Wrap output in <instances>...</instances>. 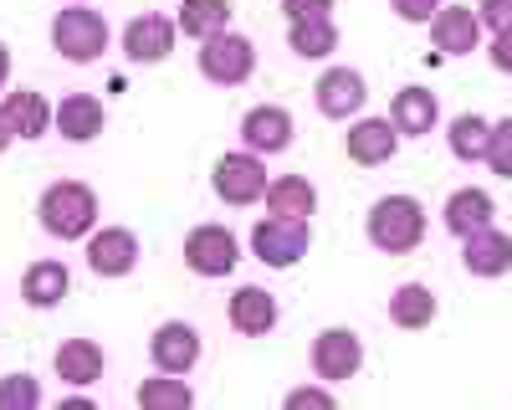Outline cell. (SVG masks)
Returning <instances> with one entry per match:
<instances>
[{
    "label": "cell",
    "mask_w": 512,
    "mask_h": 410,
    "mask_svg": "<svg viewBox=\"0 0 512 410\" xmlns=\"http://www.w3.org/2000/svg\"><path fill=\"white\" fill-rule=\"evenodd\" d=\"M6 82H11V47L0 41V88H6Z\"/></svg>",
    "instance_id": "38"
},
{
    "label": "cell",
    "mask_w": 512,
    "mask_h": 410,
    "mask_svg": "<svg viewBox=\"0 0 512 410\" xmlns=\"http://www.w3.org/2000/svg\"><path fill=\"white\" fill-rule=\"evenodd\" d=\"M287 405H333V390H323V385H303V390H292V395H287Z\"/></svg>",
    "instance_id": "36"
},
{
    "label": "cell",
    "mask_w": 512,
    "mask_h": 410,
    "mask_svg": "<svg viewBox=\"0 0 512 410\" xmlns=\"http://www.w3.org/2000/svg\"><path fill=\"white\" fill-rule=\"evenodd\" d=\"M487 139H492V123L482 113H456L451 129H446V144L461 164H482L487 159Z\"/></svg>",
    "instance_id": "28"
},
{
    "label": "cell",
    "mask_w": 512,
    "mask_h": 410,
    "mask_svg": "<svg viewBox=\"0 0 512 410\" xmlns=\"http://www.w3.org/2000/svg\"><path fill=\"white\" fill-rule=\"evenodd\" d=\"M52 369L62 375L67 390L93 385V380H103V344H98V339H67V344L57 349Z\"/></svg>",
    "instance_id": "22"
},
{
    "label": "cell",
    "mask_w": 512,
    "mask_h": 410,
    "mask_svg": "<svg viewBox=\"0 0 512 410\" xmlns=\"http://www.w3.org/2000/svg\"><path fill=\"white\" fill-rule=\"evenodd\" d=\"M487 170L497 180H512V118L492 123V139H487Z\"/></svg>",
    "instance_id": "30"
},
{
    "label": "cell",
    "mask_w": 512,
    "mask_h": 410,
    "mask_svg": "<svg viewBox=\"0 0 512 410\" xmlns=\"http://www.w3.org/2000/svg\"><path fill=\"white\" fill-rule=\"evenodd\" d=\"M482 26L497 36V31H512V0H482Z\"/></svg>",
    "instance_id": "33"
},
{
    "label": "cell",
    "mask_w": 512,
    "mask_h": 410,
    "mask_svg": "<svg viewBox=\"0 0 512 410\" xmlns=\"http://www.w3.org/2000/svg\"><path fill=\"white\" fill-rule=\"evenodd\" d=\"M52 47H57L62 62L88 67L108 52V21L93 6H62L57 21H52Z\"/></svg>",
    "instance_id": "4"
},
{
    "label": "cell",
    "mask_w": 512,
    "mask_h": 410,
    "mask_svg": "<svg viewBox=\"0 0 512 410\" xmlns=\"http://www.w3.org/2000/svg\"><path fill=\"white\" fill-rule=\"evenodd\" d=\"M369 241L379 246V252L390 257H410L415 246L425 241V205L415 195H379L369 205V221H364Z\"/></svg>",
    "instance_id": "2"
},
{
    "label": "cell",
    "mask_w": 512,
    "mask_h": 410,
    "mask_svg": "<svg viewBox=\"0 0 512 410\" xmlns=\"http://www.w3.org/2000/svg\"><path fill=\"white\" fill-rule=\"evenodd\" d=\"M313 252V231L308 216H262L251 226V257L262 267H297Z\"/></svg>",
    "instance_id": "3"
},
{
    "label": "cell",
    "mask_w": 512,
    "mask_h": 410,
    "mask_svg": "<svg viewBox=\"0 0 512 410\" xmlns=\"http://www.w3.org/2000/svg\"><path fill=\"white\" fill-rule=\"evenodd\" d=\"M446 6V0H390V11L400 16V21H410V26H431V16Z\"/></svg>",
    "instance_id": "32"
},
{
    "label": "cell",
    "mask_w": 512,
    "mask_h": 410,
    "mask_svg": "<svg viewBox=\"0 0 512 410\" xmlns=\"http://www.w3.org/2000/svg\"><path fill=\"white\" fill-rule=\"evenodd\" d=\"M262 205H267L272 216H313L318 211V190H313L308 175H277L267 185V200Z\"/></svg>",
    "instance_id": "26"
},
{
    "label": "cell",
    "mask_w": 512,
    "mask_h": 410,
    "mask_svg": "<svg viewBox=\"0 0 512 410\" xmlns=\"http://www.w3.org/2000/svg\"><path fill=\"white\" fill-rule=\"evenodd\" d=\"M308 359H313L318 380H354L359 364H364V344H359L354 328H323L308 349Z\"/></svg>",
    "instance_id": "9"
},
{
    "label": "cell",
    "mask_w": 512,
    "mask_h": 410,
    "mask_svg": "<svg viewBox=\"0 0 512 410\" xmlns=\"http://www.w3.org/2000/svg\"><path fill=\"white\" fill-rule=\"evenodd\" d=\"M282 16H287V21H303V16H333V0H282Z\"/></svg>",
    "instance_id": "34"
},
{
    "label": "cell",
    "mask_w": 512,
    "mask_h": 410,
    "mask_svg": "<svg viewBox=\"0 0 512 410\" xmlns=\"http://www.w3.org/2000/svg\"><path fill=\"white\" fill-rule=\"evenodd\" d=\"M241 262V246H236V231L216 226V221H205L185 236V267L195 277H231Z\"/></svg>",
    "instance_id": "7"
},
{
    "label": "cell",
    "mask_w": 512,
    "mask_h": 410,
    "mask_svg": "<svg viewBox=\"0 0 512 410\" xmlns=\"http://www.w3.org/2000/svg\"><path fill=\"white\" fill-rule=\"evenodd\" d=\"M149 359H154V369H164V375H190L195 359H200V328H190L185 318L159 323L154 339H149Z\"/></svg>",
    "instance_id": "10"
},
{
    "label": "cell",
    "mask_w": 512,
    "mask_h": 410,
    "mask_svg": "<svg viewBox=\"0 0 512 410\" xmlns=\"http://www.w3.org/2000/svg\"><path fill=\"white\" fill-rule=\"evenodd\" d=\"M390 323L405 328V334H420V328L436 323V293L425 282H405L390 293Z\"/></svg>",
    "instance_id": "24"
},
{
    "label": "cell",
    "mask_w": 512,
    "mask_h": 410,
    "mask_svg": "<svg viewBox=\"0 0 512 410\" xmlns=\"http://www.w3.org/2000/svg\"><path fill=\"white\" fill-rule=\"evenodd\" d=\"M487 57H492V67H497V72H507V77H512V31H497V36H492Z\"/></svg>",
    "instance_id": "35"
},
{
    "label": "cell",
    "mask_w": 512,
    "mask_h": 410,
    "mask_svg": "<svg viewBox=\"0 0 512 410\" xmlns=\"http://www.w3.org/2000/svg\"><path fill=\"white\" fill-rule=\"evenodd\" d=\"M461 262H466V272L472 277H507L512 272V236L507 231H497V226H482V231H472L461 241Z\"/></svg>",
    "instance_id": "18"
},
{
    "label": "cell",
    "mask_w": 512,
    "mask_h": 410,
    "mask_svg": "<svg viewBox=\"0 0 512 410\" xmlns=\"http://www.w3.org/2000/svg\"><path fill=\"white\" fill-rule=\"evenodd\" d=\"M144 410H190L195 405V390L185 385V375H149L144 385H139V395H134Z\"/></svg>",
    "instance_id": "29"
},
{
    "label": "cell",
    "mask_w": 512,
    "mask_h": 410,
    "mask_svg": "<svg viewBox=\"0 0 512 410\" xmlns=\"http://www.w3.org/2000/svg\"><path fill=\"white\" fill-rule=\"evenodd\" d=\"M62 410H93V400H88V395H67Z\"/></svg>",
    "instance_id": "39"
},
{
    "label": "cell",
    "mask_w": 512,
    "mask_h": 410,
    "mask_svg": "<svg viewBox=\"0 0 512 410\" xmlns=\"http://www.w3.org/2000/svg\"><path fill=\"white\" fill-rule=\"evenodd\" d=\"M431 47H441L446 57H466L482 47V16L472 6H441L431 16Z\"/></svg>",
    "instance_id": "17"
},
{
    "label": "cell",
    "mask_w": 512,
    "mask_h": 410,
    "mask_svg": "<svg viewBox=\"0 0 512 410\" xmlns=\"http://www.w3.org/2000/svg\"><path fill=\"white\" fill-rule=\"evenodd\" d=\"M364 98H369V82L359 67H328L313 88V103L323 118H359Z\"/></svg>",
    "instance_id": "11"
},
{
    "label": "cell",
    "mask_w": 512,
    "mask_h": 410,
    "mask_svg": "<svg viewBox=\"0 0 512 410\" xmlns=\"http://www.w3.org/2000/svg\"><path fill=\"white\" fill-rule=\"evenodd\" d=\"M41 405L36 375H0V410H31Z\"/></svg>",
    "instance_id": "31"
},
{
    "label": "cell",
    "mask_w": 512,
    "mask_h": 410,
    "mask_svg": "<svg viewBox=\"0 0 512 410\" xmlns=\"http://www.w3.org/2000/svg\"><path fill=\"white\" fill-rule=\"evenodd\" d=\"M175 41H180V21L175 16L144 11V16H134L123 26V57L139 62V67H154V62H164L169 52H175Z\"/></svg>",
    "instance_id": "8"
},
{
    "label": "cell",
    "mask_w": 512,
    "mask_h": 410,
    "mask_svg": "<svg viewBox=\"0 0 512 410\" xmlns=\"http://www.w3.org/2000/svg\"><path fill=\"white\" fill-rule=\"evenodd\" d=\"M226 318L241 339H262L277 328V298L267 293V287H236L231 303H226Z\"/></svg>",
    "instance_id": "19"
},
{
    "label": "cell",
    "mask_w": 512,
    "mask_h": 410,
    "mask_svg": "<svg viewBox=\"0 0 512 410\" xmlns=\"http://www.w3.org/2000/svg\"><path fill=\"white\" fill-rule=\"evenodd\" d=\"M52 129H57L67 144H93V139L108 129V108H103L98 93H67V98L57 103Z\"/></svg>",
    "instance_id": "15"
},
{
    "label": "cell",
    "mask_w": 512,
    "mask_h": 410,
    "mask_svg": "<svg viewBox=\"0 0 512 410\" xmlns=\"http://www.w3.org/2000/svg\"><path fill=\"white\" fill-rule=\"evenodd\" d=\"M344 149L359 170H379V164H390L395 149H400V129L390 118H354V129L344 134Z\"/></svg>",
    "instance_id": "13"
},
{
    "label": "cell",
    "mask_w": 512,
    "mask_h": 410,
    "mask_svg": "<svg viewBox=\"0 0 512 410\" xmlns=\"http://www.w3.org/2000/svg\"><path fill=\"white\" fill-rule=\"evenodd\" d=\"M36 221L57 241H88L98 231V195H93V185H82V180L47 185L41 200H36Z\"/></svg>",
    "instance_id": "1"
},
{
    "label": "cell",
    "mask_w": 512,
    "mask_h": 410,
    "mask_svg": "<svg viewBox=\"0 0 512 410\" xmlns=\"http://www.w3.org/2000/svg\"><path fill=\"white\" fill-rule=\"evenodd\" d=\"M390 123L405 139H425L441 123V98L431 88H420V82H405V88H395V98H390Z\"/></svg>",
    "instance_id": "16"
},
{
    "label": "cell",
    "mask_w": 512,
    "mask_h": 410,
    "mask_svg": "<svg viewBox=\"0 0 512 410\" xmlns=\"http://www.w3.org/2000/svg\"><path fill=\"white\" fill-rule=\"evenodd\" d=\"M200 72L216 82V88H241L256 72V47L241 31H221V36L200 41Z\"/></svg>",
    "instance_id": "6"
},
{
    "label": "cell",
    "mask_w": 512,
    "mask_h": 410,
    "mask_svg": "<svg viewBox=\"0 0 512 410\" xmlns=\"http://www.w3.org/2000/svg\"><path fill=\"white\" fill-rule=\"evenodd\" d=\"M446 231L451 236H472V231H482V226H492L497 221V200L482 190V185H461V190H451V200H446Z\"/></svg>",
    "instance_id": "20"
},
{
    "label": "cell",
    "mask_w": 512,
    "mask_h": 410,
    "mask_svg": "<svg viewBox=\"0 0 512 410\" xmlns=\"http://www.w3.org/2000/svg\"><path fill=\"white\" fill-rule=\"evenodd\" d=\"M11 139H16V129H11V118H6V108H0V154L11 149Z\"/></svg>",
    "instance_id": "37"
},
{
    "label": "cell",
    "mask_w": 512,
    "mask_h": 410,
    "mask_svg": "<svg viewBox=\"0 0 512 410\" xmlns=\"http://www.w3.org/2000/svg\"><path fill=\"white\" fill-rule=\"evenodd\" d=\"M210 185H216V200H221V205H236V211H246V205L267 200L272 175H267V164H262V154H256V149H241V154L231 149V154L216 159Z\"/></svg>",
    "instance_id": "5"
},
{
    "label": "cell",
    "mask_w": 512,
    "mask_h": 410,
    "mask_svg": "<svg viewBox=\"0 0 512 410\" xmlns=\"http://www.w3.org/2000/svg\"><path fill=\"white\" fill-rule=\"evenodd\" d=\"M241 139H246V149H256V154H287L292 139H297V123H292V113L277 108V103H256V108H246V118H241Z\"/></svg>",
    "instance_id": "12"
},
{
    "label": "cell",
    "mask_w": 512,
    "mask_h": 410,
    "mask_svg": "<svg viewBox=\"0 0 512 410\" xmlns=\"http://www.w3.org/2000/svg\"><path fill=\"white\" fill-rule=\"evenodd\" d=\"M0 108H6L16 139H31V144L47 134V129H52V118H57V108L41 98L36 88H16V93H6V103H0Z\"/></svg>",
    "instance_id": "23"
},
{
    "label": "cell",
    "mask_w": 512,
    "mask_h": 410,
    "mask_svg": "<svg viewBox=\"0 0 512 410\" xmlns=\"http://www.w3.org/2000/svg\"><path fill=\"white\" fill-rule=\"evenodd\" d=\"M287 47L303 57V62H318V57H333L338 52V26L333 16H303V21H287Z\"/></svg>",
    "instance_id": "25"
},
{
    "label": "cell",
    "mask_w": 512,
    "mask_h": 410,
    "mask_svg": "<svg viewBox=\"0 0 512 410\" xmlns=\"http://www.w3.org/2000/svg\"><path fill=\"white\" fill-rule=\"evenodd\" d=\"M72 293V272L57 257H41L21 272V303L26 308H57Z\"/></svg>",
    "instance_id": "21"
},
{
    "label": "cell",
    "mask_w": 512,
    "mask_h": 410,
    "mask_svg": "<svg viewBox=\"0 0 512 410\" xmlns=\"http://www.w3.org/2000/svg\"><path fill=\"white\" fill-rule=\"evenodd\" d=\"M62 6H88V0H62Z\"/></svg>",
    "instance_id": "40"
},
{
    "label": "cell",
    "mask_w": 512,
    "mask_h": 410,
    "mask_svg": "<svg viewBox=\"0 0 512 410\" xmlns=\"http://www.w3.org/2000/svg\"><path fill=\"white\" fill-rule=\"evenodd\" d=\"M175 21H180V36L210 41V36L231 31V0H185Z\"/></svg>",
    "instance_id": "27"
},
{
    "label": "cell",
    "mask_w": 512,
    "mask_h": 410,
    "mask_svg": "<svg viewBox=\"0 0 512 410\" xmlns=\"http://www.w3.org/2000/svg\"><path fill=\"white\" fill-rule=\"evenodd\" d=\"M88 267L98 277H128L139 267V236L128 226H103L88 236Z\"/></svg>",
    "instance_id": "14"
}]
</instances>
